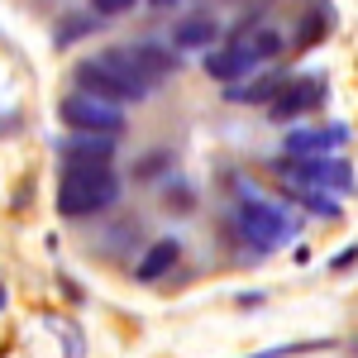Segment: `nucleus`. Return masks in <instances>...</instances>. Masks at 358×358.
I'll return each mask as SVG.
<instances>
[{
  "mask_svg": "<svg viewBox=\"0 0 358 358\" xmlns=\"http://www.w3.org/2000/svg\"><path fill=\"white\" fill-rule=\"evenodd\" d=\"M120 201V177L110 163H62V182H57V210L67 220H86L101 215Z\"/></svg>",
  "mask_w": 358,
  "mask_h": 358,
  "instance_id": "nucleus-1",
  "label": "nucleus"
},
{
  "mask_svg": "<svg viewBox=\"0 0 358 358\" xmlns=\"http://www.w3.org/2000/svg\"><path fill=\"white\" fill-rule=\"evenodd\" d=\"M77 86L91 91V96H101V101H115V106L143 101L153 91V82L138 77L129 53H101V57H91V62H77Z\"/></svg>",
  "mask_w": 358,
  "mask_h": 358,
  "instance_id": "nucleus-2",
  "label": "nucleus"
},
{
  "mask_svg": "<svg viewBox=\"0 0 358 358\" xmlns=\"http://www.w3.org/2000/svg\"><path fill=\"white\" fill-rule=\"evenodd\" d=\"M282 48V38H277L273 29H258L253 38H239V43H229V48H215V53H206V72L215 77V82H234V77H248L263 57H273Z\"/></svg>",
  "mask_w": 358,
  "mask_h": 358,
  "instance_id": "nucleus-3",
  "label": "nucleus"
},
{
  "mask_svg": "<svg viewBox=\"0 0 358 358\" xmlns=\"http://www.w3.org/2000/svg\"><path fill=\"white\" fill-rule=\"evenodd\" d=\"M57 115H62L67 129H82V134H124V110L115 101L91 96V91H72L57 106Z\"/></svg>",
  "mask_w": 358,
  "mask_h": 358,
  "instance_id": "nucleus-4",
  "label": "nucleus"
},
{
  "mask_svg": "<svg viewBox=\"0 0 358 358\" xmlns=\"http://www.w3.org/2000/svg\"><path fill=\"white\" fill-rule=\"evenodd\" d=\"M239 229L248 234V244H258V248H277V244H287V239L296 234L292 215L277 210V206H268V201H248L244 210H239Z\"/></svg>",
  "mask_w": 358,
  "mask_h": 358,
  "instance_id": "nucleus-5",
  "label": "nucleus"
},
{
  "mask_svg": "<svg viewBox=\"0 0 358 358\" xmlns=\"http://www.w3.org/2000/svg\"><path fill=\"white\" fill-rule=\"evenodd\" d=\"M320 96H325V82H320V77L282 82V86H277V96H273V115H277V120H292V115H301V110H315Z\"/></svg>",
  "mask_w": 358,
  "mask_h": 358,
  "instance_id": "nucleus-6",
  "label": "nucleus"
},
{
  "mask_svg": "<svg viewBox=\"0 0 358 358\" xmlns=\"http://www.w3.org/2000/svg\"><path fill=\"white\" fill-rule=\"evenodd\" d=\"M110 153H115V134H82V129H72V138L57 143L62 163H110Z\"/></svg>",
  "mask_w": 358,
  "mask_h": 358,
  "instance_id": "nucleus-7",
  "label": "nucleus"
},
{
  "mask_svg": "<svg viewBox=\"0 0 358 358\" xmlns=\"http://www.w3.org/2000/svg\"><path fill=\"white\" fill-rule=\"evenodd\" d=\"M129 62L138 67L143 82H158L167 72H177V53H172V48H158V43H134V48H129Z\"/></svg>",
  "mask_w": 358,
  "mask_h": 358,
  "instance_id": "nucleus-8",
  "label": "nucleus"
},
{
  "mask_svg": "<svg viewBox=\"0 0 358 358\" xmlns=\"http://www.w3.org/2000/svg\"><path fill=\"white\" fill-rule=\"evenodd\" d=\"M292 172L306 177V182H315V187H339V192L349 187V167L334 163V158L325 163V153L320 158H292Z\"/></svg>",
  "mask_w": 358,
  "mask_h": 358,
  "instance_id": "nucleus-9",
  "label": "nucleus"
},
{
  "mask_svg": "<svg viewBox=\"0 0 358 358\" xmlns=\"http://www.w3.org/2000/svg\"><path fill=\"white\" fill-rule=\"evenodd\" d=\"M177 253H182V248H177V239H158V244L138 258L134 277H138V282H158L163 273H172V268H177Z\"/></svg>",
  "mask_w": 358,
  "mask_h": 358,
  "instance_id": "nucleus-10",
  "label": "nucleus"
},
{
  "mask_svg": "<svg viewBox=\"0 0 358 358\" xmlns=\"http://www.w3.org/2000/svg\"><path fill=\"white\" fill-rule=\"evenodd\" d=\"M339 138H344V129H330V134H310V129H301V134L287 138V153H292V158H320V153H330Z\"/></svg>",
  "mask_w": 358,
  "mask_h": 358,
  "instance_id": "nucleus-11",
  "label": "nucleus"
},
{
  "mask_svg": "<svg viewBox=\"0 0 358 358\" xmlns=\"http://www.w3.org/2000/svg\"><path fill=\"white\" fill-rule=\"evenodd\" d=\"M177 43H182V48H210V43H215V20H206V15L182 20V24H177Z\"/></svg>",
  "mask_w": 358,
  "mask_h": 358,
  "instance_id": "nucleus-12",
  "label": "nucleus"
},
{
  "mask_svg": "<svg viewBox=\"0 0 358 358\" xmlns=\"http://www.w3.org/2000/svg\"><path fill=\"white\" fill-rule=\"evenodd\" d=\"M282 82H287L282 72H273V77H258V82H248V86H239V91H229V101H239V106H258V101H273Z\"/></svg>",
  "mask_w": 358,
  "mask_h": 358,
  "instance_id": "nucleus-13",
  "label": "nucleus"
},
{
  "mask_svg": "<svg viewBox=\"0 0 358 358\" xmlns=\"http://www.w3.org/2000/svg\"><path fill=\"white\" fill-rule=\"evenodd\" d=\"M306 206H310L315 215H325V220H334V215H339V206H334L330 196H306Z\"/></svg>",
  "mask_w": 358,
  "mask_h": 358,
  "instance_id": "nucleus-14",
  "label": "nucleus"
},
{
  "mask_svg": "<svg viewBox=\"0 0 358 358\" xmlns=\"http://www.w3.org/2000/svg\"><path fill=\"white\" fill-rule=\"evenodd\" d=\"M96 5V15H124V10H134V0H91Z\"/></svg>",
  "mask_w": 358,
  "mask_h": 358,
  "instance_id": "nucleus-15",
  "label": "nucleus"
},
{
  "mask_svg": "<svg viewBox=\"0 0 358 358\" xmlns=\"http://www.w3.org/2000/svg\"><path fill=\"white\" fill-rule=\"evenodd\" d=\"M153 5H172V0H153Z\"/></svg>",
  "mask_w": 358,
  "mask_h": 358,
  "instance_id": "nucleus-16",
  "label": "nucleus"
}]
</instances>
